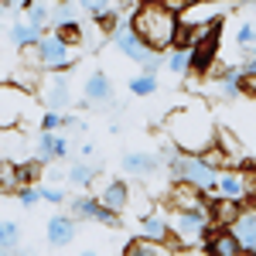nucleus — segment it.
<instances>
[{
  "mask_svg": "<svg viewBox=\"0 0 256 256\" xmlns=\"http://www.w3.org/2000/svg\"><path fill=\"white\" fill-rule=\"evenodd\" d=\"M79 4L76 0H58L52 7V28L55 31H72V28H82V18H79Z\"/></svg>",
  "mask_w": 256,
  "mask_h": 256,
  "instance_id": "obj_20",
  "label": "nucleus"
},
{
  "mask_svg": "<svg viewBox=\"0 0 256 256\" xmlns=\"http://www.w3.org/2000/svg\"><path fill=\"white\" fill-rule=\"evenodd\" d=\"M229 229L236 232L242 253H256V212H253V208H242V212H239V218L229 226Z\"/></svg>",
  "mask_w": 256,
  "mask_h": 256,
  "instance_id": "obj_18",
  "label": "nucleus"
},
{
  "mask_svg": "<svg viewBox=\"0 0 256 256\" xmlns=\"http://www.w3.org/2000/svg\"><path fill=\"white\" fill-rule=\"evenodd\" d=\"M7 188H20V171L18 164H10V160H0V192H7Z\"/></svg>",
  "mask_w": 256,
  "mask_h": 256,
  "instance_id": "obj_30",
  "label": "nucleus"
},
{
  "mask_svg": "<svg viewBox=\"0 0 256 256\" xmlns=\"http://www.w3.org/2000/svg\"><path fill=\"white\" fill-rule=\"evenodd\" d=\"M253 171H256V168H253Z\"/></svg>",
  "mask_w": 256,
  "mask_h": 256,
  "instance_id": "obj_41",
  "label": "nucleus"
},
{
  "mask_svg": "<svg viewBox=\"0 0 256 256\" xmlns=\"http://www.w3.org/2000/svg\"><path fill=\"white\" fill-rule=\"evenodd\" d=\"M253 158H256V140H253Z\"/></svg>",
  "mask_w": 256,
  "mask_h": 256,
  "instance_id": "obj_40",
  "label": "nucleus"
},
{
  "mask_svg": "<svg viewBox=\"0 0 256 256\" xmlns=\"http://www.w3.org/2000/svg\"><path fill=\"white\" fill-rule=\"evenodd\" d=\"M110 41H113V44H116V48H120V52H123L130 62H137V65H144V62L150 58V52H154L150 44H144V41H140V34L130 28V20H120L116 31L110 34Z\"/></svg>",
  "mask_w": 256,
  "mask_h": 256,
  "instance_id": "obj_7",
  "label": "nucleus"
},
{
  "mask_svg": "<svg viewBox=\"0 0 256 256\" xmlns=\"http://www.w3.org/2000/svg\"><path fill=\"white\" fill-rule=\"evenodd\" d=\"M160 89L158 72H140L137 79H130V96H154Z\"/></svg>",
  "mask_w": 256,
  "mask_h": 256,
  "instance_id": "obj_25",
  "label": "nucleus"
},
{
  "mask_svg": "<svg viewBox=\"0 0 256 256\" xmlns=\"http://www.w3.org/2000/svg\"><path fill=\"white\" fill-rule=\"evenodd\" d=\"M31 106L28 89H20L18 82H0V130H14Z\"/></svg>",
  "mask_w": 256,
  "mask_h": 256,
  "instance_id": "obj_6",
  "label": "nucleus"
},
{
  "mask_svg": "<svg viewBox=\"0 0 256 256\" xmlns=\"http://www.w3.org/2000/svg\"><path fill=\"white\" fill-rule=\"evenodd\" d=\"M246 92V82H242V68L239 65H229V68H222L216 79V96L222 102H239Z\"/></svg>",
  "mask_w": 256,
  "mask_h": 256,
  "instance_id": "obj_12",
  "label": "nucleus"
},
{
  "mask_svg": "<svg viewBox=\"0 0 256 256\" xmlns=\"http://www.w3.org/2000/svg\"><path fill=\"white\" fill-rule=\"evenodd\" d=\"M160 4H164V7H171L174 14H181V10H184L188 4H195V0H160Z\"/></svg>",
  "mask_w": 256,
  "mask_h": 256,
  "instance_id": "obj_37",
  "label": "nucleus"
},
{
  "mask_svg": "<svg viewBox=\"0 0 256 256\" xmlns=\"http://www.w3.org/2000/svg\"><path fill=\"white\" fill-rule=\"evenodd\" d=\"M253 41H256V24H253V20H242V24L236 28V48H239V52H246Z\"/></svg>",
  "mask_w": 256,
  "mask_h": 256,
  "instance_id": "obj_31",
  "label": "nucleus"
},
{
  "mask_svg": "<svg viewBox=\"0 0 256 256\" xmlns=\"http://www.w3.org/2000/svg\"><path fill=\"white\" fill-rule=\"evenodd\" d=\"M229 10V4H218V0H195V4H188L178 20L181 24H188V28H198V24H216L222 20V14Z\"/></svg>",
  "mask_w": 256,
  "mask_h": 256,
  "instance_id": "obj_8",
  "label": "nucleus"
},
{
  "mask_svg": "<svg viewBox=\"0 0 256 256\" xmlns=\"http://www.w3.org/2000/svg\"><path fill=\"white\" fill-rule=\"evenodd\" d=\"M34 52V58L44 72H68L76 58H79V52H76V41L68 38L65 31H55V34H41L38 44L31 48Z\"/></svg>",
  "mask_w": 256,
  "mask_h": 256,
  "instance_id": "obj_3",
  "label": "nucleus"
},
{
  "mask_svg": "<svg viewBox=\"0 0 256 256\" xmlns=\"http://www.w3.org/2000/svg\"><path fill=\"white\" fill-rule=\"evenodd\" d=\"M68 154V140L55 130H41L38 134V164H52Z\"/></svg>",
  "mask_w": 256,
  "mask_h": 256,
  "instance_id": "obj_15",
  "label": "nucleus"
},
{
  "mask_svg": "<svg viewBox=\"0 0 256 256\" xmlns=\"http://www.w3.org/2000/svg\"><path fill=\"white\" fill-rule=\"evenodd\" d=\"M140 232H144L147 239H164V242H168V239H171V222H168V212L154 205L147 216L140 218Z\"/></svg>",
  "mask_w": 256,
  "mask_h": 256,
  "instance_id": "obj_21",
  "label": "nucleus"
},
{
  "mask_svg": "<svg viewBox=\"0 0 256 256\" xmlns=\"http://www.w3.org/2000/svg\"><path fill=\"white\" fill-rule=\"evenodd\" d=\"M18 242H20V226L18 222H0V253L18 250Z\"/></svg>",
  "mask_w": 256,
  "mask_h": 256,
  "instance_id": "obj_29",
  "label": "nucleus"
},
{
  "mask_svg": "<svg viewBox=\"0 0 256 256\" xmlns=\"http://www.w3.org/2000/svg\"><path fill=\"white\" fill-rule=\"evenodd\" d=\"M41 34H44V28H38V24H31V20H18V24H10V31H7V38H10V44H14V48H20V52L34 48Z\"/></svg>",
  "mask_w": 256,
  "mask_h": 256,
  "instance_id": "obj_23",
  "label": "nucleus"
},
{
  "mask_svg": "<svg viewBox=\"0 0 256 256\" xmlns=\"http://www.w3.org/2000/svg\"><path fill=\"white\" fill-rule=\"evenodd\" d=\"M246 55H253V58H256V41L250 44V48H246Z\"/></svg>",
  "mask_w": 256,
  "mask_h": 256,
  "instance_id": "obj_39",
  "label": "nucleus"
},
{
  "mask_svg": "<svg viewBox=\"0 0 256 256\" xmlns=\"http://www.w3.org/2000/svg\"><path fill=\"white\" fill-rule=\"evenodd\" d=\"M164 65H168L174 76H184V72H188V65H192V48H184V44H174Z\"/></svg>",
  "mask_w": 256,
  "mask_h": 256,
  "instance_id": "obj_26",
  "label": "nucleus"
},
{
  "mask_svg": "<svg viewBox=\"0 0 256 256\" xmlns=\"http://www.w3.org/2000/svg\"><path fill=\"white\" fill-rule=\"evenodd\" d=\"M92 178H96V168H92V164H86V160H76V164L68 168V181H72L76 188H89V184H92Z\"/></svg>",
  "mask_w": 256,
  "mask_h": 256,
  "instance_id": "obj_27",
  "label": "nucleus"
},
{
  "mask_svg": "<svg viewBox=\"0 0 256 256\" xmlns=\"http://www.w3.org/2000/svg\"><path fill=\"white\" fill-rule=\"evenodd\" d=\"M44 232H48V242H52V246H68V242H76L79 226H76L72 216H52L48 226H44Z\"/></svg>",
  "mask_w": 256,
  "mask_h": 256,
  "instance_id": "obj_17",
  "label": "nucleus"
},
{
  "mask_svg": "<svg viewBox=\"0 0 256 256\" xmlns=\"http://www.w3.org/2000/svg\"><path fill=\"white\" fill-rule=\"evenodd\" d=\"M168 222H171V236L178 242H184V246L205 242L208 232L216 229L208 208H168Z\"/></svg>",
  "mask_w": 256,
  "mask_h": 256,
  "instance_id": "obj_4",
  "label": "nucleus"
},
{
  "mask_svg": "<svg viewBox=\"0 0 256 256\" xmlns=\"http://www.w3.org/2000/svg\"><path fill=\"white\" fill-rule=\"evenodd\" d=\"M4 7H7V10H28L31 0H4Z\"/></svg>",
  "mask_w": 256,
  "mask_h": 256,
  "instance_id": "obj_38",
  "label": "nucleus"
},
{
  "mask_svg": "<svg viewBox=\"0 0 256 256\" xmlns=\"http://www.w3.org/2000/svg\"><path fill=\"white\" fill-rule=\"evenodd\" d=\"M18 171H20V184H31L38 178V164H18Z\"/></svg>",
  "mask_w": 256,
  "mask_h": 256,
  "instance_id": "obj_36",
  "label": "nucleus"
},
{
  "mask_svg": "<svg viewBox=\"0 0 256 256\" xmlns=\"http://www.w3.org/2000/svg\"><path fill=\"white\" fill-rule=\"evenodd\" d=\"M99 202L110 205L113 212H126V205H130V184L126 181H106L99 188Z\"/></svg>",
  "mask_w": 256,
  "mask_h": 256,
  "instance_id": "obj_22",
  "label": "nucleus"
},
{
  "mask_svg": "<svg viewBox=\"0 0 256 256\" xmlns=\"http://www.w3.org/2000/svg\"><path fill=\"white\" fill-rule=\"evenodd\" d=\"M24 14H28L24 20H31V24H38V28H48V24H52V4H48V0H31V7H28Z\"/></svg>",
  "mask_w": 256,
  "mask_h": 256,
  "instance_id": "obj_28",
  "label": "nucleus"
},
{
  "mask_svg": "<svg viewBox=\"0 0 256 256\" xmlns=\"http://www.w3.org/2000/svg\"><path fill=\"white\" fill-rule=\"evenodd\" d=\"M218 38H222V28H216L212 34H205L202 41H195L192 44V72H198V76H205L208 68H212V62H216V52H218Z\"/></svg>",
  "mask_w": 256,
  "mask_h": 256,
  "instance_id": "obj_11",
  "label": "nucleus"
},
{
  "mask_svg": "<svg viewBox=\"0 0 256 256\" xmlns=\"http://www.w3.org/2000/svg\"><path fill=\"white\" fill-rule=\"evenodd\" d=\"M205 250L212 256H242V246H239V239L232 229H226V226H216L208 239H205Z\"/></svg>",
  "mask_w": 256,
  "mask_h": 256,
  "instance_id": "obj_14",
  "label": "nucleus"
},
{
  "mask_svg": "<svg viewBox=\"0 0 256 256\" xmlns=\"http://www.w3.org/2000/svg\"><path fill=\"white\" fill-rule=\"evenodd\" d=\"M72 216L99 222V226H120V212H113L110 205H102L99 198H89V195L72 198Z\"/></svg>",
  "mask_w": 256,
  "mask_h": 256,
  "instance_id": "obj_9",
  "label": "nucleus"
},
{
  "mask_svg": "<svg viewBox=\"0 0 256 256\" xmlns=\"http://www.w3.org/2000/svg\"><path fill=\"white\" fill-rule=\"evenodd\" d=\"M123 171L130 178H154L160 171V158L158 154H144V150H130V154H123Z\"/></svg>",
  "mask_w": 256,
  "mask_h": 256,
  "instance_id": "obj_13",
  "label": "nucleus"
},
{
  "mask_svg": "<svg viewBox=\"0 0 256 256\" xmlns=\"http://www.w3.org/2000/svg\"><path fill=\"white\" fill-rule=\"evenodd\" d=\"M168 208H208L205 205V192L192 188L188 181H178L174 188L168 192Z\"/></svg>",
  "mask_w": 256,
  "mask_h": 256,
  "instance_id": "obj_16",
  "label": "nucleus"
},
{
  "mask_svg": "<svg viewBox=\"0 0 256 256\" xmlns=\"http://www.w3.org/2000/svg\"><path fill=\"white\" fill-rule=\"evenodd\" d=\"M18 202L24 205V208H31V205H38V202H41V192H38V184H20V188H18Z\"/></svg>",
  "mask_w": 256,
  "mask_h": 256,
  "instance_id": "obj_33",
  "label": "nucleus"
},
{
  "mask_svg": "<svg viewBox=\"0 0 256 256\" xmlns=\"http://www.w3.org/2000/svg\"><path fill=\"white\" fill-rule=\"evenodd\" d=\"M82 96L86 102H113V79L106 72H92L82 82Z\"/></svg>",
  "mask_w": 256,
  "mask_h": 256,
  "instance_id": "obj_19",
  "label": "nucleus"
},
{
  "mask_svg": "<svg viewBox=\"0 0 256 256\" xmlns=\"http://www.w3.org/2000/svg\"><path fill=\"white\" fill-rule=\"evenodd\" d=\"M86 14H92V18H99V14H106L110 7H116V0H76Z\"/></svg>",
  "mask_w": 256,
  "mask_h": 256,
  "instance_id": "obj_32",
  "label": "nucleus"
},
{
  "mask_svg": "<svg viewBox=\"0 0 256 256\" xmlns=\"http://www.w3.org/2000/svg\"><path fill=\"white\" fill-rule=\"evenodd\" d=\"M41 130H62V113L58 110H48L41 116Z\"/></svg>",
  "mask_w": 256,
  "mask_h": 256,
  "instance_id": "obj_34",
  "label": "nucleus"
},
{
  "mask_svg": "<svg viewBox=\"0 0 256 256\" xmlns=\"http://www.w3.org/2000/svg\"><path fill=\"white\" fill-rule=\"evenodd\" d=\"M41 192V202H52V205H62L65 202V192L62 188H38Z\"/></svg>",
  "mask_w": 256,
  "mask_h": 256,
  "instance_id": "obj_35",
  "label": "nucleus"
},
{
  "mask_svg": "<svg viewBox=\"0 0 256 256\" xmlns=\"http://www.w3.org/2000/svg\"><path fill=\"white\" fill-rule=\"evenodd\" d=\"M178 14L171 7H164L160 0H140L130 14V28L140 34L144 44H150L154 52H164V48H174L178 38Z\"/></svg>",
  "mask_w": 256,
  "mask_h": 256,
  "instance_id": "obj_2",
  "label": "nucleus"
},
{
  "mask_svg": "<svg viewBox=\"0 0 256 256\" xmlns=\"http://www.w3.org/2000/svg\"><path fill=\"white\" fill-rule=\"evenodd\" d=\"M41 99L48 110H62L72 102V86L65 79V72H52L48 79H41Z\"/></svg>",
  "mask_w": 256,
  "mask_h": 256,
  "instance_id": "obj_10",
  "label": "nucleus"
},
{
  "mask_svg": "<svg viewBox=\"0 0 256 256\" xmlns=\"http://www.w3.org/2000/svg\"><path fill=\"white\" fill-rule=\"evenodd\" d=\"M160 126H164V137L171 140L181 154H205L216 144V134H218V123L205 102H188V106L171 110Z\"/></svg>",
  "mask_w": 256,
  "mask_h": 256,
  "instance_id": "obj_1",
  "label": "nucleus"
},
{
  "mask_svg": "<svg viewBox=\"0 0 256 256\" xmlns=\"http://www.w3.org/2000/svg\"><path fill=\"white\" fill-rule=\"evenodd\" d=\"M123 253H126V256H168V253H171V246H164V239L140 236V239H134V242H126Z\"/></svg>",
  "mask_w": 256,
  "mask_h": 256,
  "instance_id": "obj_24",
  "label": "nucleus"
},
{
  "mask_svg": "<svg viewBox=\"0 0 256 256\" xmlns=\"http://www.w3.org/2000/svg\"><path fill=\"white\" fill-rule=\"evenodd\" d=\"M171 171L178 174V181H188L192 188L205 192V195H212V184H216L218 174V168H212L202 154H178L171 160Z\"/></svg>",
  "mask_w": 256,
  "mask_h": 256,
  "instance_id": "obj_5",
  "label": "nucleus"
}]
</instances>
